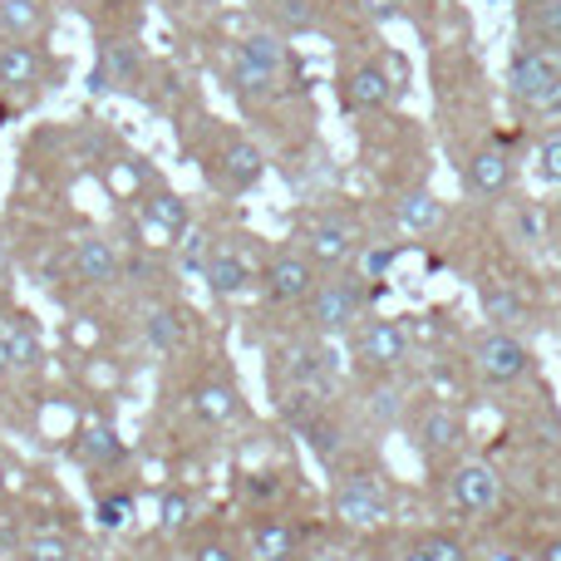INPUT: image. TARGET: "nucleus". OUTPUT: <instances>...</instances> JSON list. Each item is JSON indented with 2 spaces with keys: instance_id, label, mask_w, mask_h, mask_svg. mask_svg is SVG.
I'll use <instances>...</instances> for the list:
<instances>
[{
  "instance_id": "9b49d317",
  "label": "nucleus",
  "mask_w": 561,
  "mask_h": 561,
  "mask_svg": "<svg viewBox=\"0 0 561 561\" xmlns=\"http://www.w3.org/2000/svg\"><path fill=\"white\" fill-rule=\"evenodd\" d=\"M266 173V158L256 144H247V138H227L222 148L213 153V163H207V183L217 187V193H247V187H256Z\"/></svg>"
},
{
  "instance_id": "72a5a7b5",
  "label": "nucleus",
  "mask_w": 561,
  "mask_h": 561,
  "mask_svg": "<svg viewBox=\"0 0 561 561\" xmlns=\"http://www.w3.org/2000/svg\"><path fill=\"white\" fill-rule=\"evenodd\" d=\"M25 561H75V557H69L65 537H35V542L25 547Z\"/></svg>"
},
{
  "instance_id": "20e7f679",
  "label": "nucleus",
  "mask_w": 561,
  "mask_h": 561,
  "mask_svg": "<svg viewBox=\"0 0 561 561\" xmlns=\"http://www.w3.org/2000/svg\"><path fill=\"white\" fill-rule=\"evenodd\" d=\"M409 434H414V454L424 458L428 468L444 473L448 463L463 458V444H468V419L458 414L454 404L444 399H424V404L409 409Z\"/></svg>"
},
{
  "instance_id": "ddd939ff",
  "label": "nucleus",
  "mask_w": 561,
  "mask_h": 561,
  "mask_svg": "<svg viewBox=\"0 0 561 561\" xmlns=\"http://www.w3.org/2000/svg\"><path fill=\"white\" fill-rule=\"evenodd\" d=\"M478 306H483V320L497 330H523L533 325V300L523 296V290L513 286V280H478Z\"/></svg>"
},
{
  "instance_id": "f3484780",
  "label": "nucleus",
  "mask_w": 561,
  "mask_h": 561,
  "mask_svg": "<svg viewBox=\"0 0 561 561\" xmlns=\"http://www.w3.org/2000/svg\"><path fill=\"white\" fill-rule=\"evenodd\" d=\"M252 557L256 561H296L300 557V527L276 513H262L252 523Z\"/></svg>"
},
{
  "instance_id": "f257e3e1",
  "label": "nucleus",
  "mask_w": 561,
  "mask_h": 561,
  "mask_svg": "<svg viewBox=\"0 0 561 561\" xmlns=\"http://www.w3.org/2000/svg\"><path fill=\"white\" fill-rule=\"evenodd\" d=\"M330 513L345 527H379L394 517V483L379 463L355 458V463L330 468Z\"/></svg>"
},
{
  "instance_id": "f8f14e48",
  "label": "nucleus",
  "mask_w": 561,
  "mask_h": 561,
  "mask_svg": "<svg viewBox=\"0 0 561 561\" xmlns=\"http://www.w3.org/2000/svg\"><path fill=\"white\" fill-rule=\"evenodd\" d=\"M144 79V49L134 39H104L94 59V75H89V89L104 94V89H134Z\"/></svg>"
},
{
  "instance_id": "a19ab883",
  "label": "nucleus",
  "mask_w": 561,
  "mask_h": 561,
  "mask_svg": "<svg viewBox=\"0 0 561 561\" xmlns=\"http://www.w3.org/2000/svg\"><path fill=\"white\" fill-rule=\"evenodd\" d=\"M394 561H434V557H428V552H424V547H419V542H409V547H404V552H399Z\"/></svg>"
},
{
  "instance_id": "f704fd0d",
  "label": "nucleus",
  "mask_w": 561,
  "mask_h": 561,
  "mask_svg": "<svg viewBox=\"0 0 561 561\" xmlns=\"http://www.w3.org/2000/svg\"><path fill=\"white\" fill-rule=\"evenodd\" d=\"M187 507H193V503H187V497H168V503H163V527H168V533H173V527H183L187 523Z\"/></svg>"
},
{
  "instance_id": "aec40b11",
  "label": "nucleus",
  "mask_w": 561,
  "mask_h": 561,
  "mask_svg": "<svg viewBox=\"0 0 561 561\" xmlns=\"http://www.w3.org/2000/svg\"><path fill=\"white\" fill-rule=\"evenodd\" d=\"M39 79H45V55H39V45H30V39L0 45V84L25 94V89H35Z\"/></svg>"
},
{
  "instance_id": "7ed1b4c3",
  "label": "nucleus",
  "mask_w": 561,
  "mask_h": 561,
  "mask_svg": "<svg viewBox=\"0 0 561 561\" xmlns=\"http://www.w3.org/2000/svg\"><path fill=\"white\" fill-rule=\"evenodd\" d=\"M365 316H369V290H365V276L355 272L320 276V286L306 300V320L316 335H350Z\"/></svg>"
},
{
  "instance_id": "a878e982",
  "label": "nucleus",
  "mask_w": 561,
  "mask_h": 561,
  "mask_svg": "<svg viewBox=\"0 0 561 561\" xmlns=\"http://www.w3.org/2000/svg\"><path fill=\"white\" fill-rule=\"evenodd\" d=\"M197 414L207 419V424H232V419H242V394H237L232 385H222V379H207L203 389H197Z\"/></svg>"
},
{
  "instance_id": "a211bd4d",
  "label": "nucleus",
  "mask_w": 561,
  "mask_h": 561,
  "mask_svg": "<svg viewBox=\"0 0 561 561\" xmlns=\"http://www.w3.org/2000/svg\"><path fill=\"white\" fill-rule=\"evenodd\" d=\"M389 99H394V79L385 75V65H379V59L359 65L355 75L345 79V104L355 108V114H375V108H385Z\"/></svg>"
},
{
  "instance_id": "c756f323",
  "label": "nucleus",
  "mask_w": 561,
  "mask_h": 561,
  "mask_svg": "<svg viewBox=\"0 0 561 561\" xmlns=\"http://www.w3.org/2000/svg\"><path fill=\"white\" fill-rule=\"evenodd\" d=\"M213 252H217V237L207 232V227H193V232L183 237V266H193V272H207Z\"/></svg>"
},
{
  "instance_id": "7c9ffc66",
  "label": "nucleus",
  "mask_w": 561,
  "mask_h": 561,
  "mask_svg": "<svg viewBox=\"0 0 561 561\" xmlns=\"http://www.w3.org/2000/svg\"><path fill=\"white\" fill-rule=\"evenodd\" d=\"M128 517H134V497L128 493H104L99 497V527H104V533L128 527Z\"/></svg>"
},
{
  "instance_id": "6ab92c4d",
  "label": "nucleus",
  "mask_w": 561,
  "mask_h": 561,
  "mask_svg": "<svg viewBox=\"0 0 561 561\" xmlns=\"http://www.w3.org/2000/svg\"><path fill=\"white\" fill-rule=\"evenodd\" d=\"M389 213H394L399 232H409V237H428L438 222H444V203H438L434 193H424V187L399 193L394 203H389Z\"/></svg>"
},
{
  "instance_id": "412c9836",
  "label": "nucleus",
  "mask_w": 561,
  "mask_h": 561,
  "mask_svg": "<svg viewBox=\"0 0 561 561\" xmlns=\"http://www.w3.org/2000/svg\"><path fill=\"white\" fill-rule=\"evenodd\" d=\"M517 30H523V45H542L561 55V0H523Z\"/></svg>"
},
{
  "instance_id": "79ce46f5",
  "label": "nucleus",
  "mask_w": 561,
  "mask_h": 561,
  "mask_svg": "<svg viewBox=\"0 0 561 561\" xmlns=\"http://www.w3.org/2000/svg\"><path fill=\"white\" fill-rule=\"evenodd\" d=\"M5 369H15V359H10V345L0 340V375H5Z\"/></svg>"
},
{
  "instance_id": "c9c22d12",
  "label": "nucleus",
  "mask_w": 561,
  "mask_h": 561,
  "mask_svg": "<svg viewBox=\"0 0 561 561\" xmlns=\"http://www.w3.org/2000/svg\"><path fill=\"white\" fill-rule=\"evenodd\" d=\"M276 473H256L252 478V483H247V493H252V497H262V503H266V497H276Z\"/></svg>"
},
{
  "instance_id": "4468645a",
  "label": "nucleus",
  "mask_w": 561,
  "mask_h": 561,
  "mask_svg": "<svg viewBox=\"0 0 561 561\" xmlns=\"http://www.w3.org/2000/svg\"><path fill=\"white\" fill-rule=\"evenodd\" d=\"M69 266H75L79 286H114V280L124 276L118 242H108V237H79L75 252H69Z\"/></svg>"
},
{
  "instance_id": "ea45409f",
  "label": "nucleus",
  "mask_w": 561,
  "mask_h": 561,
  "mask_svg": "<svg viewBox=\"0 0 561 561\" xmlns=\"http://www.w3.org/2000/svg\"><path fill=\"white\" fill-rule=\"evenodd\" d=\"M537 561H561V533H557V537H547V542L537 547Z\"/></svg>"
},
{
  "instance_id": "2eb2a0df",
  "label": "nucleus",
  "mask_w": 561,
  "mask_h": 561,
  "mask_svg": "<svg viewBox=\"0 0 561 561\" xmlns=\"http://www.w3.org/2000/svg\"><path fill=\"white\" fill-rule=\"evenodd\" d=\"M463 178L478 197H503V193H513V183H517V163L503 144H483L473 158H468Z\"/></svg>"
},
{
  "instance_id": "58836bf2",
  "label": "nucleus",
  "mask_w": 561,
  "mask_h": 561,
  "mask_svg": "<svg viewBox=\"0 0 561 561\" xmlns=\"http://www.w3.org/2000/svg\"><path fill=\"white\" fill-rule=\"evenodd\" d=\"M310 561H365L359 552H350V547H325V552H316Z\"/></svg>"
},
{
  "instance_id": "0eeeda50",
  "label": "nucleus",
  "mask_w": 561,
  "mask_h": 561,
  "mask_svg": "<svg viewBox=\"0 0 561 561\" xmlns=\"http://www.w3.org/2000/svg\"><path fill=\"white\" fill-rule=\"evenodd\" d=\"M438 478H444L448 513L488 517V513H497V507H503V497H507L503 473H497L493 463H483V458H458V463H448Z\"/></svg>"
},
{
  "instance_id": "393cba45",
  "label": "nucleus",
  "mask_w": 561,
  "mask_h": 561,
  "mask_svg": "<svg viewBox=\"0 0 561 561\" xmlns=\"http://www.w3.org/2000/svg\"><path fill=\"white\" fill-rule=\"evenodd\" d=\"M187 320H193V316H187L183 306H158L153 316L144 320V335H148V345H153V350H183L187 330H193V325H187Z\"/></svg>"
},
{
  "instance_id": "4c0bfd02",
  "label": "nucleus",
  "mask_w": 561,
  "mask_h": 561,
  "mask_svg": "<svg viewBox=\"0 0 561 561\" xmlns=\"http://www.w3.org/2000/svg\"><path fill=\"white\" fill-rule=\"evenodd\" d=\"M197 561H237V552L227 542H213V547H203V552H197Z\"/></svg>"
},
{
  "instance_id": "4be33fe9",
  "label": "nucleus",
  "mask_w": 561,
  "mask_h": 561,
  "mask_svg": "<svg viewBox=\"0 0 561 561\" xmlns=\"http://www.w3.org/2000/svg\"><path fill=\"white\" fill-rule=\"evenodd\" d=\"M124 438H118V428H108V424H89L84 434L75 438V458L84 468H94V473H104V468H114V463H124Z\"/></svg>"
},
{
  "instance_id": "e433bc0d",
  "label": "nucleus",
  "mask_w": 561,
  "mask_h": 561,
  "mask_svg": "<svg viewBox=\"0 0 561 561\" xmlns=\"http://www.w3.org/2000/svg\"><path fill=\"white\" fill-rule=\"evenodd\" d=\"M359 5H365L369 15H375V20H394V15H399V5H404V0H359Z\"/></svg>"
},
{
  "instance_id": "cd10ccee",
  "label": "nucleus",
  "mask_w": 561,
  "mask_h": 561,
  "mask_svg": "<svg viewBox=\"0 0 561 561\" xmlns=\"http://www.w3.org/2000/svg\"><path fill=\"white\" fill-rule=\"evenodd\" d=\"M369 419H379V424H394V419H404L409 409H414V399H404V389H399V375H385L375 379V389H369Z\"/></svg>"
},
{
  "instance_id": "b1692460",
  "label": "nucleus",
  "mask_w": 561,
  "mask_h": 561,
  "mask_svg": "<svg viewBox=\"0 0 561 561\" xmlns=\"http://www.w3.org/2000/svg\"><path fill=\"white\" fill-rule=\"evenodd\" d=\"M49 25L45 0H0V30L10 39H35Z\"/></svg>"
},
{
  "instance_id": "c85d7f7f",
  "label": "nucleus",
  "mask_w": 561,
  "mask_h": 561,
  "mask_svg": "<svg viewBox=\"0 0 561 561\" xmlns=\"http://www.w3.org/2000/svg\"><path fill=\"white\" fill-rule=\"evenodd\" d=\"M533 168L547 187H561V128L537 138V153H533Z\"/></svg>"
},
{
  "instance_id": "423d86ee",
  "label": "nucleus",
  "mask_w": 561,
  "mask_h": 561,
  "mask_svg": "<svg viewBox=\"0 0 561 561\" xmlns=\"http://www.w3.org/2000/svg\"><path fill=\"white\" fill-rule=\"evenodd\" d=\"M345 340H350V359H355L359 375L385 379V375H404L409 369V330L399 320L365 316Z\"/></svg>"
},
{
  "instance_id": "bb28decb",
  "label": "nucleus",
  "mask_w": 561,
  "mask_h": 561,
  "mask_svg": "<svg viewBox=\"0 0 561 561\" xmlns=\"http://www.w3.org/2000/svg\"><path fill=\"white\" fill-rule=\"evenodd\" d=\"M0 340L10 345L15 369H30L39 359V330L30 325V316H0Z\"/></svg>"
},
{
  "instance_id": "1a4fd4ad",
  "label": "nucleus",
  "mask_w": 561,
  "mask_h": 561,
  "mask_svg": "<svg viewBox=\"0 0 561 561\" xmlns=\"http://www.w3.org/2000/svg\"><path fill=\"white\" fill-rule=\"evenodd\" d=\"M300 252H306L320 272H350L355 256L365 252V242H359V227L350 222V217L320 213L300 227Z\"/></svg>"
},
{
  "instance_id": "473e14b6",
  "label": "nucleus",
  "mask_w": 561,
  "mask_h": 561,
  "mask_svg": "<svg viewBox=\"0 0 561 561\" xmlns=\"http://www.w3.org/2000/svg\"><path fill=\"white\" fill-rule=\"evenodd\" d=\"M276 20L296 35V30H316V10L310 0H276Z\"/></svg>"
},
{
  "instance_id": "5701e85b",
  "label": "nucleus",
  "mask_w": 561,
  "mask_h": 561,
  "mask_svg": "<svg viewBox=\"0 0 561 561\" xmlns=\"http://www.w3.org/2000/svg\"><path fill=\"white\" fill-rule=\"evenodd\" d=\"M144 217L158 227V232H168V237H187V232H193V207H187L178 193H168V187H158V193L144 197Z\"/></svg>"
},
{
  "instance_id": "39448f33",
  "label": "nucleus",
  "mask_w": 561,
  "mask_h": 561,
  "mask_svg": "<svg viewBox=\"0 0 561 561\" xmlns=\"http://www.w3.org/2000/svg\"><path fill=\"white\" fill-rule=\"evenodd\" d=\"M290 75V49L276 30H262V35H247L232 55V84L242 94H256V99H276L280 79Z\"/></svg>"
},
{
  "instance_id": "2f4dec72",
  "label": "nucleus",
  "mask_w": 561,
  "mask_h": 561,
  "mask_svg": "<svg viewBox=\"0 0 561 561\" xmlns=\"http://www.w3.org/2000/svg\"><path fill=\"white\" fill-rule=\"evenodd\" d=\"M419 547H424L434 561H473L468 557V547L458 542L454 533H428V537H419Z\"/></svg>"
},
{
  "instance_id": "6e6552de",
  "label": "nucleus",
  "mask_w": 561,
  "mask_h": 561,
  "mask_svg": "<svg viewBox=\"0 0 561 561\" xmlns=\"http://www.w3.org/2000/svg\"><path fill=\"white\" fill-rule=\"evenodd\" d=\"M468 359H473L478 379H483V385H497V389L527 379V375H533V365H537L533 345H527L517 330H497V325L478 330L473 345H468Z\"/></svg>"
},
{
  "instance_id": "9d476101",
  "label": "nucleus",
  "mask_w": 561,
  "mask_h": 561,
  "mask_svg": "<svg viewBox=\"0 0 561 561\" xmlns=\"http://www.w3.org/2000/svg\"><path fill=\"white\" fill-rule=\"evenodd\" d=\"M316 286H320V266L306 252H296V247H280V252H272V262L262 266V290L272 306H306Z\"/></svg>"
},
{
  "instance_id": "f03ea898",
  "label": "nucleus",
  "mask_w": 561,
  "mask_h": 561,
  "mask_svg": "<svg viewBox=\"0 0 561 561\" xmlns=\"http://www.w3.org/2000/svg\"><path fill=\"white\" fill-rule=\"evenodd\" d=\"M507 94L527 118H561V55L542 45H517L507 59Z\"/></svg>"
},
{
  "instance_id": "dca6fc26",
  "label": "nucleus",
  "mask_w": 561,
  "mask_h": 561,
  "mask_svg": "<svg viewBox=\"0 0 561 561\" xmlns=\"http://www.w3.org/2000/svg\"><path fill=\"white\" fill-rule=\"evenodd\" d=\"M207 290H213L217 300H227V296H242V290H252L256 280V266H252V256L242 252L237 242H217V252H213V262H207Z\"/></svg>"
}]
</instances>
